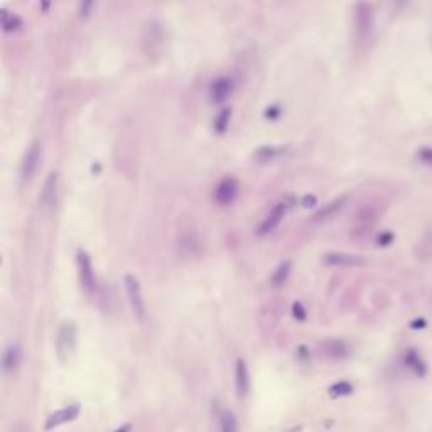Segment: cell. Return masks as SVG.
I'll return each mask as SVG.
<instances>
[{
    "mask_svg": "<svg viewBox=\"0 0 432 432\" xmlns=\"http://www.w3.org/2000/svg\"><path fill=\"white\" fill-rule=\"evenodd\" d=\"M373 31V10L370 3H358L354 7V32L358 41H367Z\"/></svg>",
    "mask_w": 432,
    "mask_h": 432,
    "instance_id": "1",
    "label": "cell"
},
{
    "mask_svg": "<svg viewBox=\"0 0 432 432\" xmlns=\"http://www.w3.org/2000/svg\"><path fill=\"white\" fill-rule=\"evenodd\" d=\"M123 284H125V291H127V295H129V302L134 314L138 319H144L145 302H144V295H142L140 282H138V279L135 275L127 274V275L123 277Z\"/></svg>",
    "mask_w": 432,
    "mask_h": 432,
    "instance_id": "2",
    "label": "cell"
},
{
    "mask_svg": "<svg viewBox=\"0 0 432 432\" xmlns=\"http://www.w3.org/2000/svg\"><path fill=\"white\" fill-rule=\"evenodd\" d=\"M41 142L34 140L31 145L27 147V151L24 152V157H22L20 162V179L22 181H31L32 176L36 174L39 167V160H41Z\"/></svg>",
    "mask_w": 432,
    "mask_h": 432,
    "instance_id": "3",
    "label": "cell"
},
{
    "mask_svg": "<svg viewBox=\"0 0 432 432\" xmlns=\"http://www.w3.org/2000/svg\"><path fill=\"white\" fill-rule=\"evenodd\" d=\"M76 265H78V277L79 284L85 289L86 294H91L95 291V272L91 265V258L85 250L76 252Z\"/></svg>",
    "mask_w": 432,
    "mask_h": 432,
    "instance_id": "4",
    "label": "cell"
},
{
    "mask_svg": "<svg viewBox=\"0 0 432 432\" xmlns=\"http://www.w3.org/2000/svg\"><path fill=\"white\" fill-rule=\"evenodd\" d=\"M76 346V326L73 321H66L58 333V353L61 360H66L75 351Z\"/></svg>",
    "mask_w": 432,
    "mask_h": 432,
    "instance_id": "5",
    "label": "cell"
},
{
    "mask_svg": "<svg viewBox=\"0 0 432 432\" xmlns=\"http://www.w3.org/2000/svg\"><path fill=\"white\" fill-rule=\"evenodd\" d=\"M238 181L235 177H232V176H228V177H223L221 181L218 182V186L215 188V201L218 204H221V206H225V204H230L235 201V197L238 195Z\"/></svg>",
    "mask_w": 432,
    "mask_h": 432,
    "instance_id": "6",
    "label": "cell"
},
{
    "mask_svg": "<svg viewBox=\"0 0 432 432\" xmlns=\"http://www.w3.org/2000/svg\"><path fill=\"white\" fill-rule=\"evenodd\" d=\"M323 262L333 267H360L365 265V258L360 255L343 254V252H329L323 255Z\"/></svg>",
    "mask_w": 432,
    "mask_h": 432,
    "instance_id": "7",
    "label": "cell"
},
{
    "mask_svg": "<svg viewBox=\"0 0 432 432\" xmlns=\"http://www.w3.org/2000/svg\"><path fill=\"white\" fill-rule=\"evenodd\" d=\"M58 188H59V177L58 173H51L44 181V188L41 193V204L44 208H54L58 203Z\"/></svg>",
    "mask_w": 432,
    "mask_h": 432,
    "instance_id": "8",
    "label": "cell"
},
{
    "mask_svg": "<svg viewBox=\"0 0 432 432\" xmlns=\"http://www.w3.org/2000/svg\"><path fill=\"white\" fill-rule=\"evenodd\" d=\"M78 415H79V407H78V405H68V407H64V409H59V411L53 412L49 417H47L46 429L51 431V429H54V427L61 426V424L73 422V420H75Z\"/></svg>",
    "mask_w": 432,
    "mask_h": 432,
    "instance_id": "9",
    "label": "cell"
},
{
    "mask_svg": "<svg viewBox=\"0 0 432 432\" xmlns=\"http://www.w3.org/2000/svg\"><path fill=\"white\" fill-rule=\"evenodd\" d=\"M285 211H287L285 203L275 204V206L270 210V213L265 216V219L262 221V225L258 226V235H267V233L274 232V230L280 225L282 218L285 216Z\"/></svg>",
    "mask_w": 432,
    "mask_h": 432,
    "instance_id": "10",
    "label": "cell"
},
{
    "mask_svg": "<svg viewBox=\"0 0 432 432\" xmlns=\"http://www.w3.org/2000/svg\"><path fill=\"white\" fill-rule=\"evenodd\" d=\"M233 90V81L228 78V76H219L216 78L213 83H211L210 88V98L213 103H221L226 98L230 97Z\"/></svg>",
    "mask_w": 432,
    "mask_h": 432,
    "instance_id": "11",
    "label": "cell"
},
{
    "mask_svg": "<svg viewBox=\"0 0 432 432\" xmlns=\"http://www.w3.org/2000/svg\"><path fill=\"white\" fill-rule=\"evenodd\" d=\"M22 361V348L17 343H12L2 353V368L5 373H12L19 368Z\"/></svg>",
    "mask_w": 432,
    "mask_h": 432,
    "instance_id": "12",
    "label": "cell"
},
{
    "mask_svg": "<svg viewBox=\"0 0 432 432\" xmlns=\"http://www.w3.org/2000/svg\"><path fill=\"white\" fill-rule=\"evenodd\" d=\"M235 383H236V393L240 398H243L250 389V376H248V368L243 360L236 361L235 368Z\"/></svg>",
    "mask_w": 432,
    "mask_h": 432,
    "instance_id": "13",
    "label": "cell"
},
{
    "mask_svg": "<svg viewBox=\"0 0 432 432\" xmlns=\"http://www.w3.org/2000/svg\"><path fill=\"white\" fill-rule=\"evenodd\" d=\"M345 201H346V197H338V199L328 203L324 208H321L319 211L314 213L313 221H323V219H328V218H331V216H334L343 206H345Z\"/></svg>",
    "mask_w": 432,
    "mask_h": 432,
    "instance_id": "14",
    "label": "cell"
},
{
    "mask_svg": "<svg viewBox=\"0 0 432 432\" xmlns=\"http://www.w3.org/2000/svg\"><path fill=\"white\" fill-rule=\"evenodd\" d=\"M287 152V147H282V145H263V147H258L257 152H255V159L258 160H274L277 157L284 156Z\"/></svg>",
    "mask_w": 432,
    "mask_h": 432,
    "instance_id": "15",
    "label": "cell"
},
{
    "mask_svg": "<svg viewBox=\"0 0 432 432\" xmlns=\"http://www.w3.org/2000/svg\"><path fill=\"white\" fill-rule=\"evenodd\" d=\"M22 27V19L16 14L9 12V10H2V29L5 32H12Z\"/></svg>",
    "mask_w": 432,
    "mask_h": 432,
    "instance_id": "16",
    "label": "cell"
},
{
    "mask_svg": "<svg viewBox=\"0 0 432 432\" xmlns=\"http://www.w3.org/2000/svg\"><path fill=\"white\" fill-rule=\"evenodd\" d=\"M219 429L221 432H238V422L230 411H223L219 413Z\"/></svg>",
    "mask_w": 432,
    "mask_h": 432,
    "instance_id": "17",
    "label": "cell"
},
{
    "mask_svg": "<svg viewBox=\"0 0 432 432\" xmlns=\"http://www.w3.org/2000/svg\"><path fill=\"white\" fill-rule=\"evenodd\" d=\"M291 269H292V263L289 262V260H287V262H284V263H280V265L277 267L275 272H274V275H272V284L275 285V287H279V285L284 284V282L287 280L289 274H291Z\"/></svg>",
    "mask_w": 432,
    "mask_h": 432,
    "instance_id": "18",
    "label": "cell"
},
{
    "mask_svg": "<svg viewBox=\"0 0 432 432\" xmlns=\"http://www.w3.org/2000/svg\"><path fill=\"white\" fill-rule=\"evenodd\" d=\"M230 118H232V108H223L215 118V130L218 132V134H223V132L228 129Z\"/></svg>",
    "mask_w": 432,
    "mask_h": 432,
    "instance_id": "19",
    "label": "cell"
},
{
    "mask_svg": "<svg viewBox=\"0 0 432 432\" xmlns=\"http://www.w3.org/2000/svg\"><path fill=\"white\" fill-rule=\"evenodd\" d=\"M324 350H326V353L329 354V356H333V358H341V356H345L346 354V345L343 341H328L324 345Z\"/></svg>",
    "mask_w": 432,
    "mask_h": 432,
    "instance_id": "20",
    "label": "cell"
},
{
    "mask_svg": "<svg viewBox=\"0 0 432 432\" xmlns=\"http://www.w3.org/2000/svg\"><path fill=\"white\" fill-rule=\"evenodd\" d=\"M353 392V387L350 385L348 382H338L334 385H331L329 389V395L333 398H338V397H345V395H350Z\"/></svg>",
    "mask_w": 432,
    "mask_h": 432,
    "instance_id": "21",
    "label": "cell"
},
{
    "mask_svg": "<svg viewBox=\"0 0 432 432\" xmlns=\"http://www.w3.org/2000/svg\"><path fill=\"white\" fill-rule=\"evenodd\" d=\"M95 9V2H91V0H86V2H81L78 5V10H79V16L81 17H88L91 14V10Z\"/></svg>",
    "mask_w": 432,
    "mask_h": 432,
    "instance_id": "22",
    "label": "cell"
},
{
    "mask_svg": "<svg viewBox=\"0 0 432 432\" xmlns=\"http://www.w3.org/2000/svg\"><path fill=\"white\" fill-rule=\"evenodd\" d=\"M292 314H294V317L297 321L306 319V309L302 307L301 302H294V306H292Z\"/></svg>",
    "mask_w": 432,
    "mask_h": 432,
    "instance_id": "23",
    "label": "cell"
},
{
    "mask_svg": "<svg viewBox=\"0 0 432 432\" xmlns=\"http://www.w3.org/2000/svg\"><path fill=\"white\" fill-rule=\"evenodd\" d=\"M313 204H316V196H306L302 199V206L309 208V206H313Z\"/></svg>",
    "mask_w": 432,
    "mask_h": 432,
    "instance_id": "24",
    "label": "cell"
},
{
    "mask_svg": "<svg viewBox=\"0 0 432 432\" xmlns=\"http://www.w3.org/2000/svg\"><path fill=\"white\" fill-rule=\"evenodd\" d=\"M130 429H132L130 424H123V426H122V427H118V429H117L115 432H130Z\"/></svg>",
    "mask_w": 432,
    "mask_h": 432,
    "instance_id": "25",
    "label": "cell"
}]
</instances>
